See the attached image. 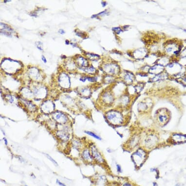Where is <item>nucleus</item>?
<instances>
[{
  "label": "nucleus",
  "instance_id": "obj_1",
  "mask_svg": "<svg viewBox=\"0 0 186 186\" xmlns=\"http://www.w3.org/2000/svg\"><path fill=\"white\" fill-rule=\"evenodd\" d=\"M148 156V151L142 147H139L133 151L131 158L135 167L140 168L144 164Z\"/></svg>",
  "mask_w": 186,
  "mask_h": 186
},
{
  "label": "nucleus",
  "instance_id": "obj_2",
  "mask_svg": "<svg viewBox=\"0 0 186 186\" xmlns=\"http://www.w3.org/2000/svg\"><path fill=\"white\" fill-rule=\"evenodd\" d=\"M106 117L108 122L114 126L123 125L127 120L122 112L117 110L110 111L107 113Z\"/></svg>",
  "mask_w": 186,
  "mask_h": 186
},
{
  "label": "nucleus",
  "instance_id": "obj_3",
  "mask_svg": "<svg viewBox=\"0 0 186 186\" xmlns=\"http://www.w3.org/2000/svg\"><path fill=\"white\" fill-rule=\"evenodd\" d=\"M159 139L157 135L155 133H149L145 136L144 139L142 140L143 147L147 151L154 149L159 144Z\"/></svg>",
  "mask_w": 186,
  "mask_h": 186
},
{
  "label": "nucleus",
  "instance_id": "obj_4",
  "mask_svg": "<svg viewBox=\"0 0 186 186\" xmlns=\"http://www.w3.org/2000/svg\"><path fill=\"white\" fill-rule=\"evenodd\" d=\"M141 136L138 133H135L131 136L130 139L127 140L125 144V148L127 150L135 151L139 147L140 144L142 143Z\"/></svg>",
  "mask_w": 186,
  "mask_h": 186
},
{
  "label": "nucleus",
  "instance_id": "obj_5",
  "mask_svg": "<svg viewBox=\"0 0 186 186\" xmlns=\"http://www.w3.org/2000/svg\"><path fill=\"white\" fill-rule=\"evenodd\" d=\"M155 120L160 126H164L169 121L170 116L166 109H161L155 114Z\"/></svg>",
  "mask_w": 186,
  "mask_h": 186
},
{
  "label": "nucleus",
  "instance_id": "obj_6",
  "mask_svg": "<svg viewBox=\"0 0 186 186\" xmlns=\"http://www.w3.org/2000/svg\"><path fill=\"white\" fill-rule=\"evenodd\" d=\"M169 140L173 144H180L186 142V135L181 133H173Z\"/></svg>",
  "mask_w": 186,
  "mask_h": 186
},
{
  "label": "nucleus",
  "instance_id": "obj_7",
  "mask_svg": "<svg viewBox=\"0 0 186 186\" xmlns=\"http://www.w3.org/2000/svg\"><path fill=\"white\" fill-rule=\"evenodd\" d=\"M91 154L93 159L96 161L98 163L103 164L105 163V160L103 157L101 153L99 151L97 148L95 146H92L91 147Z\"/></svg>",
  "mask_w": 186,
  "mask_h": 186
},
{
  "label": "nucleus",
  "instance_id": "obj_8",
  "mask_svg": "<svg viewBox=\"0 0 186 186\" xmlns=\"http://www.w3.org/2000/svg\"><path fill=\"white\" fill-rule=\"evenodd\" d=\"M82 157L84 160L88 161V162H92L93 161V157L92 154H90V151L88 149H85L82 153Z\"/></svg>",
  "mask_w": 186,
  "mask_h": 186
},
{
  "label": "nucleus",
  "instance_id": "obj_9",
  "mask_svg": "<svg viewBox=\"0 0 186 186\" xmlns=\"http://www.w3.org/2000/svg\"><path fill=\"white\" fill-rule=\"evenodd\" d=\"M55 117L56 120L60 123H65L67 120L66 116H64L62 113H56V114L55 115Z\"/></svg>",
  "mask_w": 186,
  "mask_h": 186
},
{
  "label": "nucleus",
  "instance_id": "obj_10",
  "mask_svg": "<svg viewBox=\"0 0 186 186\" xmlns=\"http://www.w3.org/2000/svg\"><path fill=\"white\" fill-rule=\"evenodd\" d=\"M85 133H86L87 134H88V135L90 136L94 137V138L96 139H98V140H101V137H100V136H98V135H96V134L92 132H90V131H85Z\"/></svg>",
  "mask_w": 186,
  "mask_h": 186
},
{
  "label": "nucleus",
  "instance_id": "obj_11",
  "mask_svg": "<svg viewBox=\"0 0 186 186\" xmlns=\"http://www.w3.org/2000/svg\"><path fill=\"white\" fill-rule=\"evenodd\" d=\"M147 106L144 103H140V105H139V110L142 111V112H144L147 109Z\"/></svg>",
  "mask_w": 186,
  "mask_h": 186
},
{
  "label": "nucleus",
  "instance_id": "obj_12",
  "mask_svg": "<svg viewBox=\"0 0 186 186\" xmlns=\"http://www.w3.org/2000/svg\"><path fill=\"white\" fill-rule=\"evenodd\" d=\"M45 154L46 157H47V158H48L51 161L54 163V164L56 166H58V163H56V161L55 160H54V159H53L51 157H50V155H48V154Z\"/></svg>",
  "mask_w": 186,
  "mask_h": 186
},
{
  "label": "nucleus",
  "instance_id": "obj_13",
  "mask_svg": "<svg viewBox=\"0 0 186 186\" xmlns=\"http://www.w3.org/2000/svg\"><path fill=\"white\" fill-rule=\"evenodd\" d=\"M116 168H117V171L118 173H121L122 172V168L121 167V166L120 164H117L116 165Z\"/></svg>",
  "mask_w": 186,
  "mask_h": 186
},
{
  "label": "nucleus",
  "instance_id": "obj_14",
  "mask_svg": "<svg viewBox=\"0 0 186 186\" xmlns=\"http://www.w3.org/2000/svg\"><path fill=\"white\" fill-rule=\"evenodd\" d=\"M113 30L116 32V33L120 34L121 32V30L120 27H116V28H113Z\"/></svg>",
  "mask_w": 186,
  "mask_h": 186
},
{
  "label": "nucleus",
  "instance_id": "obj_15",
  "mask_svg": "<svg viewBox=\"0 0 186 186\" xmlns=\"http://www.w3.org/2000/svg\"><path fill=\"white\" fill-rule=\"evenodd\" d=\"M123 186H134V185H133L131 183L125 182L123 184Z\"/></svg>",
  "mask_w": 186,
  "mask_h": 186
},
{
  "label": "nucleus",
  "instance_id": "obj_16",
  "mask_svg": "<svg viewBox=\"0 0 186 186\" xmlns=\"http://www.w3.org/2000/svg\"><path fill=\"white\" fill-rule=\"evenodd\" d=\"M56 183L58 184L59 186H66V185L63 184V183L61 182L60 181H59V180H56Z\"/></svg>",
  "mask_w": 186,
  "mask_h": 186
},
{
  "label": "nucleus",
  "instance_id": "obj_17",
  "mask_svg": "<svg viewBox=\"0 0 186 186\" xmlns=\"http://www.w3.org/2000/svg\"><path fill=\"white\" fill-rule=\"evenodd\" d=\"M88 80L90 81H95L96 80L95 78L89 77L88 78Z\"/></svg>",
  "mask_w": 186,
  "mask_h": 186
},
{
  "label": "nucleus",
  "instance_id": "obj_18",
  "mask_svg": "<svg viewBox=\"0 0 186 186\" xmlns=\"http://www.w3.org/2000/svg\"><path fill=\"white\" fill-rule=\"evenodd\" d=\"M41 59H42V60H43V62H44V63H46V62H47L46 58H45L44 56H42V57H41Z\"/></svg>",
  "mask_w": 186,
  "mask_h": 186
},
{
  "label": "nucleus",
  "instance_id": "obj_19",
  "mask_svg": "<svg viewBox=\"0 0 186 186\" xmlns=\"http://www.w3.org/2000/svg\"><path fill=\"white\" fill-rule=\"evenodd\" d=\"M59 33L60 34H63L65 33V31L63 29H60L59 30Z\"/></svg>",
  "mask_w": 186,
  "mask_h": 186
},
{
  "label": "nucleus",
  "instance_id": "obj_20",
  "mask_svg": "<svg viewBox=\"0 0 186 186\" xmlns=\"http://www.w3.org/2000/svg\"><path fill=\"white\" fill-rule=\"evenodd\" d=\"M4 141H5V144L6 145H8V141H7V139L5 138H4Z\"/></svg>",
  "mask_w": 186,
  "mask_h": 186
},
{
  "label": "nucleus",
  "instance_id": "obj_21",
  "mask_svg": "<svg viewBox=\"0 0 186 186\" xmlns=\"http://www.w3.org/2000/svg\"><path fill=\"white\" fill-rule=\"evenodd\" d=\"M66 44H69V41H68V40H66Z\"/></svg>",
  "mask_w": 186,
  "mask_h": 186
},
{
  "label": "nucleus",
  "instance_id": "obj_22",
  "mask_svg": "<svg viewBox=\"0 0 186 186\" xmlns=\"http://www.w3.org/2000/svg\"><path fill=\"white\" fill-rule=\"evenodd\" d=\"M175 186H180V184H177Z\"/></svg>",
  "mask_w": 186,
  "mask_h": 186
},
{
  "label": "nucleus",
  "instance_id": "obj_23",
  "mask_svg": "<svg viewBox=\"0 0 186 186\" xmlns=\"http://www.w3.org/2000/svg\"></svg>",
  "mask_w": 186,
  "mask_h": 186
}]
</instances>
